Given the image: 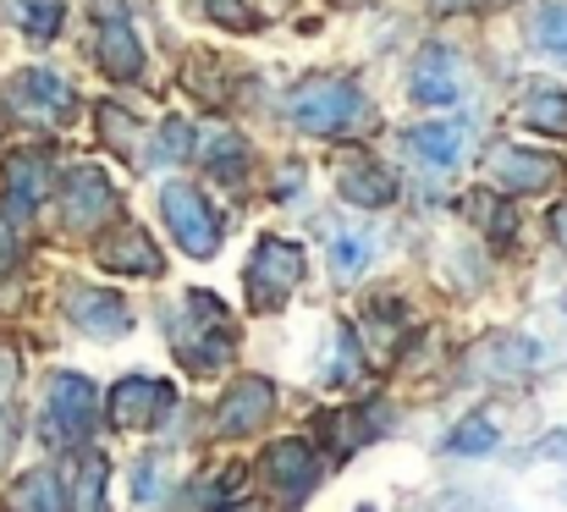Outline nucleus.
<instances>
[{
  "label": "nucleus",
  "mask_w": 567,
  "mask_h": 512,
  "mask_svg": "<svg viewBox=\"0 0 567 512\" xmlns=\"http://www.w3.org/2000/svg\"><path fill=\"white\" fill-rule=\"evenodd\" d=\"M166 337H172V352L188 375H209V369H226L237 358V326L226 315V304L204 287H193L177 298V309L161 315Z\"/></svg>",
  "instance_id": "nucleus-1"
},
{
  "label": "nucleus",
  "mask_w": 567,
  "mask_h": 512,
  "mask_svg": "<svg viewBox=\"0 0 567 512\" xmlns=\"http://www.w3.org/2000/svg\"><path fill=\"white\" fill-rule=\"evenodd\" d=\"M364 100H359V83L353 78H337V72H309L292 83L287 94V122L309 139H337L359 122Z\"/></svg>",
  "instance_id": "nucleus-2"
},
{
  "label": "nucleus",
  "mask_w": 567,
  "mask_h": 512,
  "mask_svg": "<svg viewBox=\"0 0 567 512\" xmlns=\"http://www.w3.org/2000/svg\"><path fill=\"white\" fill-rule=\"evenodd\" d=\"M94 419H100V391H94V380L78 375V369H55L50 386H44L39 436H44L55 452H72V447H89Z\"/></svg>",
  "instance_id": "nucleus-3"
},
{
  "label": "nucleus",
  "mask_w": 567,
  "mask_h": 512,
  "mask_svg": "<svg viewBox=\"0 0 567 512\" xmlns=\"http://www.w3.org/2000/svg\"><path fill=\"white\" fill-rule=\"evenodd\" d=\"M303 276H309V259H303L298 243H287V237H259L254 254H248V276H243L248 309H254V315H281L287 298L303 287Z\"/></svg>",
  "instance_id": "nucleus-4"
},
{
  "label": "nucleus",
  "mask_w": 567,
  "mask_h": 512,
  "mask_svg": "<svg viewBox=\"0 0 567 512\" xmlns=\"http://www.w3.org/2000/svg\"><path fill=\"white\" fill-rule=\"evenodd\" d=\"M161 215H166V232L177 237V248L188 259H215L226 232H220V215L209 209V198L193 187V182H166L161 187Z\"/></svg>",
  "instance_id": "nucleus-5"
},
{
  "label": "nucleus",
  "mask_w": 567,
  "mask_h": 512,
  "mask_svg": "<svg viewBox=\"0 0 567 512\" xmlns=\"http://www.w3.org/2000/svg\"><path fill=\"white\" fill-rule=\"evenodd\" d=\"M485 182H491V193H546V187H557L563 182V155H551V150H529V144H518V139H502V144H491V155H485Z\"/></svg>",
  "instance_id": "nucleus-6"
},
{
  "label": "nucleus",
  "mask_w": 567,
  "mask_h": 512,
  "mask_svg": "<svg viewBox=\"0 0 567 512\" xmlns=\"http://www.w3.org/2000/svg\"><path fill=\"white\" fill-rule=\"evenodd\" d=\"M172 408H177V391L166 380H155V375H122L111 386V402H105L111 424L116 430H133V436L138 430H161L172 419Z\"/></svg>",
  "instance_id": "nucleus-7"
},
{
  "label": "nucleus",
  "mask_w": 567,
  "mask_h": 512,
  "mask_svg": "<svg viewBox=\"0 0 567 512\" xmlns=\"http://www.w3.org/2000/svg\"><path fill=\"white\" fill-rule=\"evenodd\" d=\"M259 474H265V485L276 491L281 508H298V502H309L315 485H320V458H315L309 441L287 436V441H270V447H265Z\"/></svg>",
  "instance_id": "nucleus-8"
},
{
  "label": "nucleus",
  "mask_w": 567,
  "mask_h": 512,
  "mask_svg": "<svg viewBox=\"0 0 567 512\" xmlns=\"http://www.w3.org/2000/svg\"><path fill=\"white\" fill-rule=\"evenodd\" d=\"M116 209H122L116 182H111L100 166H72L66 171V182H61V215H66V226H78V232H100V226L116 221Z\"/></svg>",
  "instance_id": "nucleus-9"
},
{
  "label": "nucleus",
  "mask_w": 567,
  "mask_h": 512,
  "mask_svg": "<svg viewBox=\"0 0 567 512\" xmlns=\"http://www.w3.org/2000/svg\"><path fill=\"white\" fill-rule=\"evenodd\" d=\"M408 100L413 105H457L463 100V61L452 55V44H424L419 61L408 66Z\"/></svg>",
  "instance_id": "nucleus-10"
},
{
  "label": "nucleus",
  "mask_w": 567,
  "mask_h": 512,
  "mask_svg": "<svg viewBox=\"0 0 567 512\" xmlns=\"http://www.w3.org/2000/svg\"><path fill=\"white\" fill-rule=\"evenodd\" d=\"M270 413H276V386H270L265 375H243V380H231V391L220 397L215 430L231 436V441H243V436H259V430L270 424Z\"/></svg>",
  "instance_id": "nucleus-11"
},
{
  "label": "nucleus",
  "mask_w": 567,
  "mask_h": 512,
  "mask_svg": "<svg viewBox=\"0 0 567 512\" xmlns=\"http://www.w3.org/2000/svg\"><path fill=\"white\" fill-rule=\"evenodd\" d=\"M11 111H17V116H28V122L55 127V122H66V116L78 111V94H72L50 66H28V72H17V78H11Z\"/></svg>",
  "instance_id": "nucleus-12"
},
{
  "label": "nucleus",
  "mask_w": 567,
  "mask_h": 512,
  "mask_svg": "<svg viewBox=\"0 0 567 512\" xmlns=\"http://www.w3.org/2000/svg\"><path fill=\"white\" fill-rule=\"evenodd\" d=\"M100 265L105 270H116V276H161L166 270V259H161V248H155V237H150V226H138V221H111V232L100 237Z\"/></svg>",
  "instance_id": "nucleus-13"
},
{
  "label": "nucleus",
  "mask_w": 567,
  "mask_h": 512,
  "mask_svg": "<svg viewBox=\"0 0 567 512\" xmlns=\"http://www.w3.org/2000/svg\"><path fill=\"white\" fill-rule=\"evenodd\" d=\"M540 363H546L540 347L529 337H518V331H491V337L468 352V369L485 375V380H524V375H535Z\"/></svg>",
  "instance_id": "nucleus-14"
},
{
  "label": "nucleus",
  "mask_w": 567,
  "mask_h": 512,
  "mask_svg": "<svg viewBox=\"0 0 567 512\" xmlns=\"http://www.w3.org/2000/svg\"><path fill=\"white\" fill-rule=\"evenodd\" d=\"M337 193L348 204H359V209H380V204L396 198V176L370 150H342V161H337Z\"/></svg>",
  "instance_id": "nucleus-15"
},
{
  "label": "nucleus",
  "mask_w": 567,
  "mask_h": 512,
  "mask_svg": "<svg viewBox=\"0 0 567 512\" xmlns=\"http://www.w3.org/2000/svg\"><path fill=\"white\" fill-rule=\"evenodd\" d=\"M66 315H72V326H78L83 337H94V341H116L133 331V309L122 304V293L78 287V293L66 298Z\"/></svg>",
  "instance_id": "nucleus-16"
},
{
  "label": "nucleus",
  "mask_w": 567,
  "mask_h": 512,
  "mask_svg": "<svg viewBox=\"0 0 567 512\" xmlns=\"http://www.w3.org/2000/svg\"><path fill=\"white\" fill-rule=\"evenodd\" d=\"M94 55H100V72L116 78V83H133L144 72V44L133 33V22L122 11H105L100 17V39H94Z\"/></svg>",
  "instance_id": "nucleus-17"
},
{
  "label": "nucleus",
  "mask_w": 567,
  "mask_h": 512,
  "mask_svg": "<svg viewBox=\"0 0 567 512\" xmlns=\"http://www.w3.org/2000/svg\"><path fill=\"white\" fill-rule=\"evenodd\" d=\"M44 193H50V155L44 150H17L6 161V204H11V215H33Z\"/></svg>",
  "instance_id": "nucleus-18"
},
{
  "label": "nucleus",
  "mask_w": 567,
  "mask_h": 512,
  "mask_svg": "<svg viewBox=\"0 0 567 512\" xmlns=\"http://www.w3.org/2000/svg\"><path fill=\"white\" fill-rule=\"evenodd\" d=\"M463 144H468V122H424V127L408 133L413 161L430 171H452L463 161Z\"/></svg>",
  "instance_id": "nucleus-19"
},
{
  "label": "nucleus",
  "mask_w": 567,
  "mask_h": 512,
  "mask_svg": "<svg viewBox=\"0 0 567 512\" xmlns=\"http://www.w3.org/2000/svg\"><path fill=\"white\" fill-rule=\"evenodd\" d=\"M518 127L546 133V139H567V89L563 83H524Z\"/></svg>",
  "instance_id": "nucleus-20"
},
{
  "label": "nucleus",
  "mask_w": 567,
  "mask_h": 512,
  "mask_svg": "<svg viewBox=\"0 0 567 512\" xmlns=\"http://www.w3.org/2000/svg\"><path fill=\"white\" fill-rule=\"evenodd\" d=\"M193 150L204 155L209 176H220L226 187H243V182H248V144H243L237 133H209V139L193 144Z\"/></svg>",
  "instance_id": "nucleus-21"
},
{
  "label": "nucleus",
  "mask_w": 567,
  "mask_h": 512,
  "mask_svg": "<svg viewBox=\"0 0 567 512\" xmlns=\"http://www.w3.org/2000/svg\"><path fill=\"white\" fill-rule=\"evenodd\" d=\"M105 480H111L105 452H83V458H78V469H72L66 508H72V512H105Z\"/></svg>",
  "instance_id": "nucleus-22"
},
{
  "label": "nucleus",
  "mask_w": 567,
  "mask_h": 512,
  "mask_svg": "<svg viewBox=\"0 0 567 512\" xmlns=\"http://www.w3.org/2000/svg\"><path fill=\"white\" fill-rule=\"evenodd\" d=\"M11 512H66L61 480H55L50 469H28V474L11 485Z\"/></svg>",
  "instance_id": "nucleus-23"
},
{
  "label": "nucleus",
  "mask_w": 567,
  "mask_h": 512,
  "mask_svg": "<svg viewBox=\"0 0 567 512\" xmlns=\"http://www.w3.org/2000/svg\"><path fill=\"white\" fill-rule=\"evenodd\" d=\"M326 430H331V452L337 458H353L359 447H370L380 419L375 413H359V408H337V413H326Z\"/></svg>",
  "instance_id": "nucleus-24"
},
{
  "label": "nucleus",
  "mask_w": 567,
  "mask_h": 512,
  "mask_svg": "<svg viewBox=\"0 0 567 512\" xmlns=\"http://www.w3.org/2000/svg\"><path fill=\"white\" fill-rule=\"evenodd\" d=\"M496 447H502V430H496L491 413H468V419L446 436V452H452V458H491Z\"/></svg>",
  "instance_id": "nucleus-25"
},
{
  "label": "nucleus",
  "mask_w": 567,
  "mask_h": 512,
  "mask_svg": "<svg viewBox=\"0 0 567 512\" xmlns=\"http://www.w3.org/2000/svg\"><path fill=\"white\" fill-rule=\"evenodd\" d=\"M529 39H535V50H540V55L567 61V0H546V6H535V17H529Z\"/></svg>",
  "instance_id": "nucleus-26"
},
{
  "label": "nucleus",
  "mask_w": 567,
  "mask_h": 512,
  "mask_svg": "<svg viewBox=\"0 0 567 512\" xmlns=\"http://www.w3.org/2000/svg\"><path fill=\"white\" fill-rule=\"evenodd\" d=\"M468 215L480 221V232L491 237V243H513V226H518V215H513V204H507V193H474L468 198Z\"/></svg>",
  "instance_id": "nucleus-27"
},
{
  "label": "nucleus",
  "mask_w": 567,
  "mask_h": 512,
  "mask_svg": "<svg viewBox=\"0 0 567 512\" xmlns=\"http://www.w3.org/2000/svg\"><path fill=\"white\" fill-rule=\"evenodd\" d=\"M359 358H364V352H359V331H353V326H337V331H331V363H326V380H331V386H353L359 369H364Z\"/></svg>",
  "instance_id": "nucleus-28"
},
{
  "label": "nucleus",
  "mask_w": 567,
  "mask_h": 512,
  "mask_svg": "<svg viewBox=\"0 0 567 512\" xmlns=\"http://www.w3.org/2000/svg\"><path fill=\"white\" fill-rule=\"evenodd\" d=\"M370 270V243L359 237V232H342V237H331V276L348 287V281H359Z\"/></svg>",
  "instance_id": "nucleus-29"
},
{
  "label": "nucleus",
  "mask_w": 567,
  "mask_h": 512,
  "mask_svg": "<svg viewBox=\"0 0 567 512\" xmlns=\"http://www.w3.org/2000/svg\"><path fill=\"white\" fill-rule=\"evenodd\" d=\"M193 155V133L183 116H166L161 122V133H155V161L161 166H177V161H188Z\"/></svg>",
  "instance_id": "nucleus-30"
},
{
  "label": "nucleus",
  "mask_w": 567,
  "mask_h": 512,
  "mask_svg": "<svg viewBox=\"0 0 567 512\" xmlns=\"http://www.w3.org/2000/svg\"><path fill=\"white\" fill-rule=\"evenodd\" d=\"M17 22H22L33 39H55V28H61V0H17Z\"/></svg>",
  "instance_id": "nucleus-31"
},
{
  "label": "nucleus",
  "mask_w": 567,
  "mask_h": 512,
  "mask_svg": "<svg viewBox=\"0 0 567 512\" xmlns=\"http://www.w3.org/2000/svg\"><path fill=\"white\" fill-rule=\"evenodd\" d=\"M100 133L111 150H138V122L122 105H100Z\"/></svg>",
  "instance_id": "nucleus-32"
},
{
  "label": "nucleus",
  "mask_w": 567,
  "mask_h": 512,
  "mask_svg": "<svg viewBox=\"0 0 567 512\" xmlns=\"http://www.w3.org/2000/svg\"><path fill=\"white\" fill-rule=\"evenodd\" d=\"M204 11L220 22V28H231V33H248L259 17L248 11V0H204Z\"/></svg>",
  "instance_id": "nucleus-33"
},
{
  "label": "nucleus",
  "mask_w": 567,
  "mask_h": 512,
  "mask_svg": "<svg viewBox=\"0 0 567 512\" xmlns=\"http://www.w3.org/2000/svg\"><path fill=\"white\" fill-rule=\"evenodd\" d=\"M161 474H166L161 458H138L133 463V502H155L161 496Z\"/></svg>",
  "instance_id": "nucleus-34"
},
{
  "label": "nucleus",
  "mask_w": 567,
  "mask_h": 512,
  "mask_svg": "<svg viewBox=\"0 0 567 512\" xmlns=\"http://www.w3.org/2000/svg\"><path fill=\"white\" fill-rule=\"evenodd\" d=\"M551 237L567 248V198H563V204H551Z\"/></svg>",
  "instance_id": "nucleus-35"
},
{
  "label": "nucleus",
  "mask_w": 567,
  "mask_h": 512,
  "mask_svg": "<svg viewBox=\"0 0 567 512\" xmlns=\"http://www.w3.org/2000/svg\"><path fill=\"white\" fill-rule=\"evenodd\" d=\"M220 512H254V508L248 502H231V508H220Z\"/></svg>",
  "instance_id": "nucleus-36"
},
{
  "label": "nucleus",
  "mask_w": 567,
  "mask_h": 512,
  "mask_svg": "<svg viewBox=\"0 0 567 512\" xmlns=\"http://www.w3.org/2000/svg\"><path fill=\"white\" fill-rule=\"evenodd\" d=\"M359 512H375V508H359Z\"/></svg>",
  "instance_id": "nucleus-37"
}]
</instances>
